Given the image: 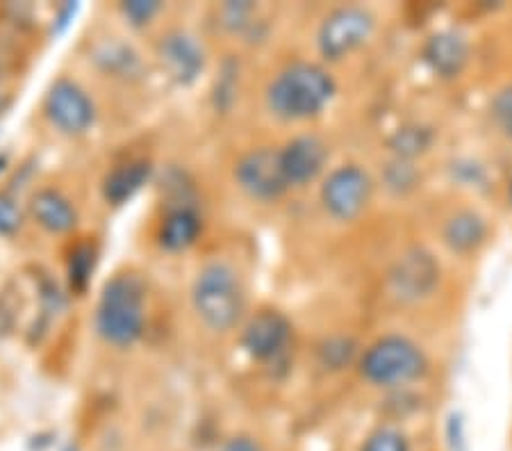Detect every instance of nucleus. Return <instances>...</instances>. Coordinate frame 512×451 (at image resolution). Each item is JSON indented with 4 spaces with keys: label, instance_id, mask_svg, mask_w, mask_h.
I'll list each match as a JSON object with an SVG mask.
<instances>
[{
    "label": "nucleus",
    "instance_id": "nucleus-14",
    "mask_svg": "<svg viewBox=\"0 0 512 451\" xmlns=\"http://www.w3.org/2000/svg\"><path fill=\"white\" fill-rule=\"evenodd\" d=\"M151 178V162L146 160H126L107 171L103 178V196L107 203L121 205L130 201Z\"/></svg>",
    "mask_w": 512,
    "mask_h": 451
},
{
    "label": "nucleus",
    "instance_id": "nucleus-27",
    "mask_svg": "<svg viewBox=\"0 0 512 451\" xmlns=\"http://www.w3.org/2000/svg\"><path fill=\"white\" fill-rule=\"evenodd\" d=\"M221 451H262V447L255 442L253 438H246V436H237L233 440H228Z\"/></svg>",
    "mask_w": 512,
    "mask_h": 451
},
{
    "label": "nucleus",
    "instance_id": "nucleus-1",
    "mask_svg": "<svg viewBox=\"0 0 512 451\" xmlns=\"http://www.w3.org/2000/svg\"><path fill=\"white\" fill-rule=\"evenodd\" d=\"M94 328L105 344L132 347L146 328V283L132 272L114 274L96 303Z\"/></svg>",
    "mask_w": 512,
    "mask_h": 451
},
{
    "label": "nucleus",
    "instance_id": "nucleus-12",
    "mask_svg": "<svg viewBox=\"0 0 512 451\" xmlns=\"http://www.w3.org/2000/svg\"><path fill=\"white\" fill-rule=\"evenodd\" d=\"M289 340V324L287 319L274 313V310H262L253 315L244 328L242 344L253 358L269 360L285 349Z\"/></svg>",
    "mask_w": 512,
    "mask_h": 451
},
{
    "label": "nucleus",
    "instance_id": "nucleus-22",
    "mask_svg": "<svg viewBox=\"0 0 512 451\" xmlns=\"http://www.w3.org/2000/svg\"><path fill=\"white\" fill-rule=\"evenodd\" d=\"M362 451H408V442L394 429H381L367 440Z\"/></svg>",
    "mask_w": 512,
    "mask_h": 451
},
{
    "label": "nucleus",
    "instance_id": "nucleus-10",
    "mask_svg": "<svg viewBox=\"0 0 512 451\" xmlns=\"http://www.w3.org/2000/svg\"><path fill=\"white\" fill-rule=\"evenodd\" d=\"M437 269L433 256L424 249H410L403 253L392 269V287L401 299H421L437 283Z\"/></svg>",
    "mask_w": 512,
    "mask_h": 451
},
{
    "label": "nucleus",
    "instance_id": "nucleus-28",
    "mask_svg": "<svg viewBox=\"0 0 512 451\" xmlns=\"http://www.w3.org/2000/svg\"><path fill=\"white\" fill-rule=\"evenodd\" d=\"M12 328H14V313L10 310V306L0 299V338L10 335Z\"/></svg>",
    "mask_w": 512,
    "mask_h": 451
},
{
    "label": "nucleus",
    "instance_id": "nucleus-5",
    "mask_svg": "<svg viewBox=\"0 0 512 451\" xmlns=\"http://www.w3.org/2000/svg\"><path fill=\"white\" fill-rule=\"evenodd\" d=\"M44 117L60 135L82 137L96 123V105L80 82L62 76L48 87Z\"/></svg>",
    "mask_w": 512,
    "mask_h": 451
},
{
    "label": "nucleus",
    "instance_id": "nucleus-24",
    "mask_svg": "<svg viewBox=\"0 0 512 451\" xmlns=\"http://www.w3.org/2000/svg\"><path fill=\"white\" fill-rule=\"evenodd\" d=\"M426 144H428V135L424 130H417V128L401 130L394 139V149L401 155H417L419 151L426 149Z\"/></svg>",
    "mask_w": 512,
    "mask_h": 451
},
{
    "label": "nucleus",
    "instance_id": "nucleus-26",
    "mask_svg": "<svg viewBox=\"0 0 512 451\" xmlns=\"http://www.w3.org/2000/svg\"><path fill=\"white\" fill-rule=\"evenodd\" d=\"M324 354H326V363L333 365L335 356H340V363H344V360H349V356L353 354V349H351L349 342L340 340V342H330L328 347L324 349Z\"/></svg>",
    "mask_w": 512,
    "mask_h": 451
},
{
    "label": "nucleus",
    "instance_id": "nucleus-25",
    "mask_svg": "<svg viewBox=\"0 0 512 451\" xmlns=\"http://www.w3.org/2000/svg\"><path fill=\"white\" fill-rule=\"evenodd\" d=\"M492 114H494V119H497L503 133L512 137V85L501 89L497 98H494Z\"/></svg>",
    "mask_w": 512,
    "mask_h": 451
},
{
    "label": "nucleus",
    "instance_id": "nucleus-20",
    "mask_svg": "<svg viewBox=\"0 0 512 451\" xmlns=\"http://www.w3.org/2000/svg\"><path fill=\"white\" fill-rule=\"evenodd\" d=\"M23 228V210L10 192H0V235L12 237Z\"/></svg>",
    "mask_w": 512,
    "mask_h": 451
},
{
    "label": "nucleus",
    "instance_id": "nucleus-7",
    "mask_svg": "<svg viewBox=\"0 0 512 451\" xmlns=\"http://www.w3.org/2000/svg\"><path fill=\"white\" fill-rule=\"evenodd\" d=\"M374 30V19L371 14L360 10V7H342L328 16L319 32L321 53L330 60H340L353 48L365 44V39Z\"/></svg>",
    "mask_w": 512,
    "mask_h": 451
},
{
    "label": "nucleus",
    "instance_id": "nucleus-6",
    "mask_svg": "<svg viewBox=\"0 0 512 451\" xmlns=\"http://www.w3.org/2000/svg\"><path fill=\"white\" fill-rule=\"evenodd\" d=\"M235 178L237 185L258 201H274L289 187L280 164V151L269 146L242 155L235 164Z\"/></svg>",
    "mask_w": 512,
    "mask_h": 451
},
{
    "label": "nucleus",
    "instance_id": "nucleus-17",
    "mask_svg": "<svg viewBox=\"0 0 512 451\" xmlns=\"http://www.w3.org/2000/svg\"><path fill=\"white\" fill-rule=\"evenodd\" d=\"M92 60L98 64V69L112 78H135L142 71V60L132 51L130 46L121 44L117 39H105L94 48Z\"/></svg>",
    "mask_w": 512,
    "mask_h": 451
},
{
    "label": "nucleus",
    "instance_id": "nucleus-11",
    "mask_svg": "<svg viewBox=\"0 0 512 451\" xmlns=\"http://www.w3.org/2000/svg\"><path fill=\"white\" fill-rule=\"evenodd\" d=\"M35 224L48 235H69L78 228V210L69 196L55 187H41L28 203Z\"/></svg>",
    "mask_w": 512,
    "mask_h": 451
},
{
    "label": "nucleus",
    "instance_id": "nucleus-29",
    "mask_svg": "<svg viewBox=\"0 0 512 451\" xmlns=\"http://www.w3.org/2000/svg\"><path fill=\"white\" fill-rule=\"evenodd\" d=\"M12 101H14L12 89L5 85V80H0V117H3V114H5L7 110H10Z\"/></svg>",
    "mask_w": 512,
    "mask_h": 451
},
{
    "label": "nucleus",
    "instance_id": "nucleus-16",
    "mask_svg": "<svg viewBox=\"0 0 512 451\" xmlns=\"http://www.w3.org/2000/svg\"><path fill=\"white\" fill-rule=\"evenodd\" d=\"M424 57L431 67L444 78L460 73L467 62V44L456 32H437L424 48Z\"/></svg>",
    "mask_w": 512,
    "mask_h": 451
},
{
    "label": "nucleus",
    "instance_id": "nucleus-30",
    "mask_svg": "<svg viewBox=\"0 0 512 451\" xmlns=\"http://www.w3.org/2000/svg\"><path fill=\"white\" fill-rule=\"evenodd\" d=\"M510 196H512V180H510Z\"/></svg>",
    "mask_w": 512,
    "mask_h": 451
},
{
    "label": "nucleus",
    "instance_id": "nucleus-19",
    "mask_svg": "<svg viewBox=\"0 0 512 451\" xmlns=\"http://www.w3.org/2000/svg\"><path fill=\"white\" fill-rule=\"evenodd\" d=\"M96 267V249L92 244H78L76 249L71 251V260H69V281L76 290H85V285L89 281Z\"/></svg>",
    "mask_w": 512,
    "mask_h": 451
},
{
    "label": "nucleus",
    "instance_id": "nucleus-21",
    "mask_svg": "<svg viewBox=\"0 0 512 451\" xmlns=\"http://www.w3.org/2000/svg\"><path fill=\"white\" fill-rule=\"evenodd\" d=\"M162 10L160 3H153V0H130V3H121L119 12L123 19H126L130 26L142 28L146 23L155 19V14Z\"/></svg>",
    "mask_w": 512,
    "mask_h": 451
},
{
    "label": "nucleus",
    "instance_id": "nucleus-23",
    "mask_svg": "<svg viewBox=\"0 0 512 451\" xmlns=\"http://www.w3.org/2000/svg\"><path fill=\"white\" fill-rule=\"evenodd\" d=\"M21 60V51L16 39L0 32V80H5L10 73L19 67Z\"/></svg>",
    "mask_w": 512,
    "mask_h": 451
},
{
    "label": "nucleus",
    "instance_id": "nucleus-8",
    "mask_svg": "<svg viewBox=\"0 0 512 451\" xmlns=\"http://www.w3.org/2000/svg\"><path fill=\"white\" fill-rule=\"evenodd\" d=\"M371 196V180L358 167H342L333 171L321 190V199L337 219L358 217Z\"/></svg>",
    "mask_w": 512,
    "mask_h": 451
},
{
    "label": "nucleus",
    "instance_id": "nucleus-2",
    "mask_svg": "<svg viewBox=\"0 0 512 451\" xmlns=\"http://www.w3.org/2000/svg\"><path fill=\"white\" fill-rule=\"evenodd\" d=\"M335 94V82L317 64L296 62L280 71L267 89L271 112L283 119H308L321 112Z\"/></svg>",
    "mask_w": 512,
    "mask_h": 451
},
{
    "label": "nucleus",
    "instance_id": "nucleus-9",
    "mask_svg": "<svg viewBox=\"0 0 512 451\" xmlns=\"http://www.w3.org/2000/svg\"><path fill=\"white\" fill-rule=\"evenodd\" d=\"M158 57L164 71H167L173 80L180 82V85L194 82L201 76V71L205 67L203 48L198 46V41L192 35L180 30H173L160 39Z\"/></svg>",
    "mask_w": 512,
    "mask_h": 451
},
{
    "label": "nucleus",
    "instance_id": "nucleus-18",
    "mask_svg": "<svg viewBox=\"0 0 512 451\" xmlns=\"http://www.w3.org/2000/svg\"><path fill=\"white\" fill-rule=\"evenodd\" d=\"M485 237V224L483 219L474 215V212H458L453 215L447 226H444V240L453 251H472L474 246L483 242Z\"/></svg>",
    "mask_w": 512,
    "mask_h": 451
},
{
    "label": "nucleus",
    "instance_id": "nucleus-3",
    "mask_svg": "<svg viewBox=\"0 0 512 451\" xmlns=\"http://www.w3.org/2000/svg\"><path fill=\"white\" fill-rule=\"evenodd\" d=\"M196 315L212 331H230L244 313V287L226 262H210L198 272L192 290Z\"/></svg>",
    "mask_w": 512,
    "mask_h": 451
},
{
    "label": "nucleus",
    "instance_id": "nucleus-15",
    "mask_svg": "<svg viewBox=\"0 0 512 451\" xmlns=\"http://www.w3.org/2000/svg\"><path fill=\"white\" fill-rule=\"evenodd\" d=\"M201 231L203 224L198 212L187 208V205H180V208L169 210V215L162 219L158 240L162 244V249L185 251L198 240Z\"/></svg>",
    "mask_w": 512,
    "mask_h": 451
},
{
    "label": "nucleus",
    "instance_id": "nucleus-13",
    "mask_svg": "<svg viewBox=\"0 0 512 451\" xmlns=\"http://www.w3.org/2000/svg\"><path fill=\"white\" fill-rule=\"evenodd\" d=\"M326 158V144L312 135L296 137L280 151V164L289 185H303L315 178L324 169Z\"/></svg>",
    "mask_w": 512,
    "mask_h": 451
},
{
    "label": "nucleus",
    "instance_id": "nucleus-31",
    "mask_svg": "<svg viewBox=\"0 0 512 451\" xmlns=\"http://www.w3.org/2000/svg\"><path fill=\"white\" fill-rule=\"evenodd\" d=\"M69 451H73V449H69Z\"/></svg>",
    "mask_w": 512,
    "mask_h": 451
},
{
    "label": "nucleus",
    "instance_id": "nucleus-4",
    "mask_svg": "<svg viewBox=\"0 0 512 451\" xmlns=\"http://www.w3.org/2000/svg\"><path fill=\"white\" fill-rule=\"evenodd\" d=\"M360 367L371 383L401 385L424 374L426 360L410 340L392 335L371 344Z\"/></svg>",
    "mask_w": 512,
    "mask_h": 451
}]
</instances>
